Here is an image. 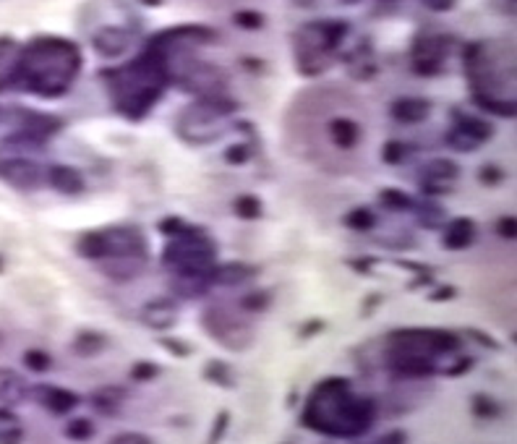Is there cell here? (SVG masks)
Returning a JSON list of instances; mask_svg holds the SVG:
<instances>
[{
  "label": "cell",
  "instance_id": "6da1fadb",
  "mask_svg": "<svg viewBox=\"0 0 517 444\" xmlns=\"http://www.w3.org/2000/svg\"><path fill=\"white\" fill-rule=\"evenodd\" d=\"M377 421V405L369 398L353 392V381L345 377H327L311 389L301 413V424L316 434L334 439H355L371 431Z\"/></svg>",
  "mask_w": 517,
  "mask_h": 444
},
{
  "label": "cell",
  "instance_id": "7a4b0ae2",
  "mask_svg": "<svg viewBox=\"0 0 517 444\" xmlns=\"http://www.w3.org/2000/svg\"><path fill=\"white\" fill-rule=\"evenodd\" d=\"M102 79L107 81L115 110L129 121H141L157 105L167 86L176 81V74L170 53L157 45H149L129 65L102 71Z\"/></svg>",
  "mask_w": 517,
  "mask_h": 444
},
{
  "label": "cell",
  "instance_id": "3957f363",
  "mask_svg": "<svg viewBox=\"0 0 517 444\" xmlns=\"http://www.w3.org/2000/svg\"><path fill=\"white\" fill-rule=\"evenodd\" d=\"M81 71V50L63 37L32 39L19 56L21 86L39 97H63Z\"/></svg>",
  "mask_w": 517,
  "mask_h": 444
},
{
  "label": "cell",
  "instance_id": "277c9868",
  "mask_svg": "<svg viewBox=\"0 0 517 444\" xmlns=\"http://www.w3.org/2000/svg\"><path fill=\"white\" fill-rule=\"evenodd\" d=\"M79 256L92 261L110 259H139L147 261V238L136 225H115L86 233L79 246Z\"/></svg>",
  "mask_w": 517,
  "mask_h": 444
},
{
  "label": "cell",
  "instance_id": "5b68a950",
  "mask_svg": "<svg viewBox=\"0 0 517 444\" xmlns=\"http://www.w3.org/2000/svg\"><path fill=\"white\" fill-rule=\"evenodd\" d=\"M162 261L176 275H209L217 264V249L202 230L170 238L162 249Z\"/></svg>",
  "mask_w": 517,
  "mask_h": 444
},
{
  "label": "cell",
  "instance_id": "8992f818",
  "mask_svg": "<svg viewBox=\"0 0 517 444\" xmlns=\"http://www.w3.org/2000/svg\"><path fill=\"white\" fill-rule=\"evenodd\" d=\"M460 337L450 329H424V327H405L392 329L387 334V348H407L426 355H447L460 351Z\"/></svg>",
  "mask_w": 517,
  "mask_h": 444
},
{
  "label": "cell",
  "instance_id": "52a82bcc",
  "mask_svg": "<svg viewBox=\"0 0 517 444\" xmlns=\"http://www.w3.org/2000/svg\"><path fill=\"white\" fill-rule=\"evenodd\" d=\"M202 327L204 332L209 334L212 340H217L220 345H225L228 351H246L254 343V329L251 324L240 322L235 316L222 308V306H212L202 314Z\"/></svg>",
  "mask_w": 517,
  "mask_h": 444
},
{
  "label": "cell",
  "instance_id": "ba28073f",
  "mask_svg": "<svg viewBox=\"0 0 517 444\" xmlns=\"http://www.w3.org/2000/svg\"><path fill=\"white\" fill-rule=\"evenodd\" d=\"M384 361H387V369L403 379H428V377L439 374V366L431 355L407 351V348H387Z\"/></svg>",
  "mask_w": 517,
  "mask_h": 444
},
{
  "label": "cell",
  "instance_id": "9c48e42d",
  "mask_svg": "<svg viewBox=\"0 0 517 444\" xmlns=\"http://www.w3.org/2000/svg\"><path fill=\"white\" fill-rule=\"evenodd\" d=\"M34 398L53 416H68L81 403V398L76 392H71V389L65 387H53V384H39V387H34Z\"/></svg>",
  "mask_w": 517,
  "mask_h": 444
},
{
  "label": "cell",
  "instance_id": "30bf717a",
  "mask_svg": "<svg viewBox=\"0 0 517 444\" xmlns=\"http://www.w3.org/2000/svg\"><path fill=\"white\" fill-rule=\"evenodd\" d=\"M131 34L126 27H105L92 34V47L102 58H118L131 47Z\"/></svg>",
  "mask_w": 517,
  "mask_h": 444
},
{
  "label": "cell",
  "instance_id": "8fae6325",
  "mask_svg": "<svg viewBox=\"0 0 517 444\" xmlns=\"http://www.w3.org/2000/svg\"><path fill=\"white\" fill-rule=\"evenodd\" d=\"M141 322L147 324L149 329H170L178 322V306L173 298H157L149 301L141 311Z\"/></svg>",
  "mask_w": 517,
  "mask_h": 444
},
{
  "label": "cell",
  "instance_id": "7c38bea8",
  "mask_svg": "<svg viewBox=\"0 0 517 444\" xmlns=\"http://www.w3.org/2000/svg\"><path fill=\"white\" fill-rule=\"evenodd\" d=\"M256 278V267L251 264H243V261H228V264H214L209 269V282L212 285L222 287H233V285H243L249 280Z\"/></svg>",
  "mask_w": 517,
  "mask_h": 444
},
{
  "label": "cell",
  "instance_id": "4fadbf2b",
  "mask_svg": "<svg viewBox=\"0 0 517 444\" xmlns=\"http://www.w3.org/2000/svg\"><path fill=\"white\" fill-rule=\"evenodd\" d=\"M476 238V222L471 217H454L452 222H447V228L442 233V246L447 251H462L468 249Z\"/></svg>",
  "mask_w": 517,
  "mask_h": 444
},
{
  "label": "cell",
  "instance_id": "5bb4252c",
  "mask_svg": "<svg viewBox=\"0 0 517 444\" xmlns=\"http://www.w3.org/2000/svg\"><path fill=\"white\" fill-rule=\"evenodd\" d=\"M47 183L55 188L58 194L63 196H79L86 188L84 183V176L76 170V167L68 165H53L47 170Z\"/></svg>",
  "mask_w": 517,
  "mask_h": 444
},
{
  "label": "cell",
  "instance_id": "9a60e30c",
  "mask_svg": "<svg viewBox=\"0 0 517 444\" xmlns=\"http://www.w3.org/2000/svg\"><path fill=\"white\" fill-rule=\"evenodd\" d=\"M431 115V102L424 97H400L392 102V118L398 123H421Z\"/></svg>",
  "mask_w": 517,
  "mask_h": 444
},
{
  "label": "cell",
  "instance_id": "2e32d148",
  "mask_svg": "<svg viewBox=\"0 0 517 444\" xmlns=\"http://www.w3.org/2000/svg\"><path fill=\"white\" fill-rule=\"evenodd\" d=\"M454 115V129L465 133L468 139H473L476 144H486V141L494 136V126L489 121H483V118H476V115H465L460 110H452Z\"/></svg>",
  "mask_w": 517,
  "mask_h": 444
},
{
  "label": "cell",
  "instance_id": "e0dca14e",
  "mask_svg": "<svg viewBox=\"0 0 517 444\" xmlns=\"http://www.w3.org/2000/svg\"><path fill=\"white\" fill-rule=\"evenodd\" d=\"M212 287L209 275H176L173 278V293L183 301H196L207 296V290Z\"/></svg>",
  "mask_w": 517,
  "mask_h": 444
},
{
  "label": "cell",
  "instance_id": "ac0fdd59",
  "mask_svg": "<svg viewBox=\"0 0 517 444\" xmlns=\"http://www.w3.org/2000/svg\"><path fill=\"white\" fill-rule=\"evenodd\" d=\"M107 334L97 332V329H81V332L74 337V345H71V351L79 355V358H94V355H100V353L107 351Z\"/></svg>",
  "mask_w": 517,
  "mask_h": 444
},
{
  "label": "cell",
  "instance_id": "d6986e66",
  "mask_svg": "<svg viewBox=\"0 0 517 444\" xmlns=\"http://www.w3.org/2000/svg\"><path fill=\"white\" fill-rule=\"evenodd\" d=\"M329 136L340 149H353L360 141V126L353 118H334L329 123Z\"/></svg>",
  "mask_w": 517,
  "mask_h": 444
},
{
  "label": "cell",
  "instance_id": "ffe728a7",
  "mask_svg": "<svg viewBox=\"0 0 517 444\" xmlns=\"http://www.w3.org/2000/svg\"><path fill=\"white\" fill-rule=\"evenodd\" d=\"M144 264L147 261H139V259H110L105 261V264H100V267L115 282H129V280L139 278L141 272H144Z\"/></svg>",
  "mask_w": 517,
  "mask_h": 444
},
{
  "label": "cell",
  "instance_id": "44dd1931",
  "mask_svg": "<svg viewBox=\"0 0 517 444\" xmlns=\"http://www.w3.org/2000/svg\"><path fill=\"white\" fill-rule=\"evenodd\" d=\"M421 176L426 178V183H447L460 176V167L454 165L452 159H428L421 167Z\"/></svg>",
  "mask_w": 517,
  "mask_h": 444
},
{
  "label": "cell",
  "instance_id": "7402d4cb",
  "mask_svg": "<svg viewBox=\"0 0 517 444\" xmlns=\"http://www.w3.org/2000/svg\"><path fill=\"white\" fill-rule=\"evenodd\" d=\"M473 102L478 105L480 110L489 112V115H499V118H515V102L507 100V97L473 92Z\"/></svg>",
  "mask_w": 517,
  "mask_h": 444
},
{
  "label": "cell",
  "instance_id": "603a6c76",
  "mask_svg": "<svg viewBox=\"0 0 517 444\" xmlns=\"http://www.w3.org/2000/svg\"><path fill=\"white\" fill-rule=\"evenodd\" d=\"M204 379L209 384H217L222 389H233L235 387V374H233L230 363L220 361V358H212V361L204 363Z\"/></svg>",
  "mask_w": 517,
  "mask_h": 444
},
{
  "label": "cell",
  "instance_id": "cb8c5ba5",
  "mask_svg": "<svg viewBox=\"0 0 517 444\" xmlns=\"http://www.w3.org/2000/svg\"><path fill=\"white\" fill-rule=\"evenodd\" d=\"M6 173H8V178L13 181V183L24 185V188H34V185H39V167L34 165V162L13 159V162H8Z\"/></svg>",
  "mask_w": 517,
  "mask_h": 444
},
{
  "label": "cell",
  "instance_id": "d4e9b609",
  "mask_svg": "<svg viewBox=\"0 0 517 444\" xmlns=\"http://www.w3.org/2000/svg\"><path fill=\"white\" fill-rule=\"evenodd\" d=\"M24 398H27V384L21 381L19 374L0 369V400L13 405V403H21Z\"/></svg>",
  "mask_w": 517,
  "mask_h": 444
},
{
  "label": "cell",
  "instance_id": "484cf974",
  "mask_svg": "<svg viewBox=\"0 0 517 444\" xmlns=\"http://www.w3.org/2000/svg\"><path fill=\"white\" fill-rule=\"evenodd\" d=\"M89 403H92L100 413H105V416H115L120 403H123V389L120 387H100L92 398H89Z\"/></svg>",
  "mask_w": 517,
  "mask_h": 444
},
{
  "label": "cell",
  "instance_id": "4316f807",
  "mask_svg": "<svg viewBox=\"0 0 517 444\" xmlns=\"http://www.w3.org/2000/svg\"><path fill=\"white\" fill-rule=\"evenodd\" d=\"M381 204L392 209V212H410V209H416V202H413V196L405 194V191H400V188H384L381 194H379Z\"/></svg>",
  "mask_w": 517,
  "mask_h": 444
},
{
  "label": "cell",
  "instance_id": "83f0119b",
  "mask_svg": "<svg viewBox=\"0 0 517 444\" xmlns=\"http://www.w3.org/2000/svg\"><path fill=\"white\" fill-rule=\"evenodd\" d=\"M63 436L71 442H89L94 436V424L89 418H71L63 429Z\"/></svg>",
  "mask_w": 517,
  "mask_h": 444
},
{
  "label": "cell",
  "instance_id": "f1b7e54d",
  "mask_svg": "<svg viewBox=\"0 0 517 444\" xmlns=\"http://www.w3.org/2000/svg\"><path fill=\"white\" fill-rule=\"evenodd\" d=\"M233 212H235V217H240V220H258L261 217V202H258L256 196H238L235 202H233Z\"/></svg>",
  "mask_w": 517,
  "mask_h": 444
},
{
  "label": "cell",
  "instance_id": "f546056e",
  "mask_svg": "<svg viewBox=\"0 0 517 444\" xmlns=\"http://www.w3.org/2000/svg\"><path fill=\"white\" fill-rule=\"evenodd\" d=\"M342 222H345L351 230H371V228L377 225V217H374V212L366 209V207H355V209H351V212L342 217Z\"/></svg>",
  "mask_w": 517,
  "mask_h": 444
},
{
  "label": "cell",
  "instance_id": "4dcf8cb0",
  "mask_svg": "<svg viewBox=\"0 0 517 444\" xmlns=\"http://www.w3.org/2000/svg\"><path fill=\"white\" fill-rule=\"evenodd\" d=\"M269 306H272V293L269 290H251L249 296L240 298V308L243 311H256V314H261V311H267Z\"/></svg>",
  "mask_w": 517,
  "mask_h": 444
},
{
  "label": "cell",
  "instance_id": "1f68e13d",
  "mask_svg": "<svg viewBox=\"0 0 517 444\" xmlns=\"http://www.w3.org/2000/svg\"><path fill=\"white\" fill-rule=\"evenodd\" d=\"M471 410H473V416H478V418H497L499 413H502L499 403L494 398H489V395H473Z\"/></svg>",
  "mask_w": 517,
  "mask_h": 444
},
{
  "label": "cell",
  "instance_id": "d6a6232c",
  "mask_svg": "<svg viewBox=\"0 0 517 444\" xmlns=\"http://www.w3.org/2000/svg\"><path fill=\"white\" fill-rule=\"evenodd\" d=\"M157 374H159V366L155 361H136L133 366H131L129 371V377L133 381H152V379H157Z\"/></svg>",
  "mask_w": 517,
  "mask_h": 444
},
{
  "label": "cell",
  "instance_id": "836d02e7",
  "mask_svg": "<svg viewBox=\"0 0 517 444\" xmlns=\"http://www.w3.org/2000/svg\"><path fill=\"white\" fill-rule=\"evenodd\" d=\"M24 366H27L29 371H37V374H42V371H50V366H53V358L47 355L45 351H27L24 353Z\"/></svg>",
  "mask_w": 517,
  "mask_h": 444
},
{
  "label": "cell",
  "instance_id": "e575fe53",
  "mask_svg": "<svg viewBox=\"0 0 517 444\" xmlns=\"http://www.w3.org/2000/svg\"><path fill=\"white\" fill-rule=\"evenodd\" d=\"M159 230L165 233V235H170V238H178V235H188V233L199 230V228L183 222L181 217H165V220L159 222Z\"/></svg>",
  "mask_w": 517,
  "mask_h": 444
},
{
  "label": "cell",
  "instance_id": "d590c367",
  "mask_svg": "<svg viewBox=\"0 0 517 444\" xmlns=\"http://www.w3.org/2000/svg\"><path fill=\"white\" fill-rule=\"evenodd\" d=\"M228 429H230V410H220L217 416H214V424H212V431H209V439L207 444H220L228 434Z\"/></svg>",
  "mask_w": 517,
  "mask_h": 444
},
{
  "label": "cell",
  "instance_id": "8d00e7d4",
  "mask_svg": "<svg viewBox=\"0 0 517 444\" xmlns=\"http://www.w3.org/2000/svg\"><path fill=\"white\" fill-rule=\"evenodd\" d=\"M405 155H407V147L398 139H389L387 144H384V149H381V159H384L387 165H400V162L405 159Z\"/></svg>",
  "mask_w": 517,
  "mask_h": 444
},
{
  "label": "cell",
  "instance_id": "74e56055",
  "mask_svg": "<svg viewBox=\"0 0 517 444\" xmlns=\"http://www.w3.org/2000/svg\"><path fill=\"white\" fill-rule=\"evenodd\" d=\"M447 144L454 149V152H476L478 149V144L473 139H468L465 133H460L457 129H452L450 133H447Z\"/></svg>",
  "mask_w": 517,
  "mask_h": 444
},
{
  "label": "cell",
  "instance_id": "f35d334b",
  "mask_svg": "<svg viewBox=\"0 0 517 444\" xmlns=\"http://www.w3.org/2000/svg\"><path fill=\"white\" fill-rule=\"evenodd\" d=\"M233 24L240 29H258L264 24V19H261L258 11H238V13L233 16Z\"/></svg>",
  "mask_w": 517,
  "mask_h": 444
},
{
  "label": "cell",
  "instance_id": "ab89813d",
  "mask_svg": "<svg viewBox=\"0 0 517 444\" xmlns=\"http://www.w3.org/2000/svg\"><path fill=\"white\" fill-rule=\"evenodd\" d=\"M159 345H162L167 353L178 355V358H188V355L194 353V348H191V345L185 343V340H178V337H162V340H159Z\"/></svg>",
  "mask_w": 517,
  "mask_h": 444
},
{
  "label": "cell",
  "instance_id": "60d3db41",
  "mask_svg": "<svg viewBox=\"0 0 517 444\" xmlns=\"http://www.w3.org/2000/svg\"><path fill=\"white\" fill-rule=\"evenodd\" d=\"M107 444H155L147 434L141 431H123V434H115Z\"/></svg>",
  "mask_w": 517,
  "mask_h": 444
},
{
  "label": "cell",
  "instance_id": "b9f144b4",
  "mask_svg": "<svg viewBox=\"0 0 517 444\" xmlns=\"http://www.w3.org/2000/svg\"><path fill=\"white\" fill-rule=\"evenodd\" d=\"M225 157H228V162H233V165H243V162L251 157V149L246 147V144H235V147H230L225 152Z\"/></svg>",
  "mask_w": 517,
  "mask_h": 444
},
{
  "label": "cell",
  "instance_id": "7bdbcfd3",
  "mask_svg": "<svg viewBox=\"0 0 517 444\" xmlns=\"http://www.w3.org/2000/svg\"><path fill=\"white\" fill-rule=\"evenodd\" d=\"M473 366H476V361H473V358H460V361L454 363V366L444 369V377H450V379H454V377H462V374H468Z\"/></svg>",
  "mask_w": 517,
  "mask_h": 444
},
{
  "label": "cell",
  "instance_id": "ee69618b",
  "mask_svg": "<svg viewBox=\"0 0 517 444\" xmlns=\"http://www.w3.org/2000/svg\"><path fill=\"white\" fill-rule=\"evenodd\" d=\"M374 444H407V434L403 429H392L387 434H381Z\"/></svg>",
  "mask_w": 517,
  "mask_h": 444
},
{
  "label": "cell",
  "instance_id": "f6af8a7d",
  "mask_svg": "<svg viewBox=\"0 0 517 444\" xmlns=\"http://www.w3.org/2000/svg\"><path fill=\"white\" fill-rule=\"evenodd\" d=\"M322 329H324V322H322V319H311V322L303 324V329H298V337H301V340H308V337L319 334Z\"/></svg>",
  "mask_w": 517,
  "mask_h": 444
},
{
  "label": "cell",
  "instance_id": "bcb514c9",
  "mask_svg": "<svg viewBox=\"0 0 517 444\" xmlns=\"http://www.w3.org/2000/svg\"><path fill=\"white\" fill-rule=\"evenodd\" d=\"M468 334H471L473 340H478L480 345H486V348H491V351H499V343L494 340V337H489V334L478 332V329H468Z\"/></svg>",
  "mask_w": 517,
  "mask_h": 444
},
{
  "label": "cell",
  "instance_id": "7dc6e473",
  "mask_svg": "<svg viewBox=\"0 0 517 444\" xmlns=\"http://www.w3.org/2000/svg\"><path fill=\"white\" fill-rule=\"evenodd\" d=\"M499 235L502 238H515V220L512 217H504V220H499Z\"/></svg>",
  "mask_w": 517,
  "mask_h": 444
},
{
  "label": "cell",
  "instance_id": "c3c4849f",
  "mask_svg": "<svg viewBox=\"0 0 517 444\" xmlns=\"http://www.w3.org/2000/svg\"><path fill=\"white\" fill-rule=\"evenodd\" d=\"M457 296V290H454L452 285H444V287H439V290H434V293H431V301H450V298H454Z\"/></svg>",
  "mask_w": 517,
  "mask_h": 444
},
{
  "label": "cell",
  "instance_id": "681fc988",
  "mask_svg": "<svg viewBox=\"0 0 517 444\" xmlns=\"http://www.w3.org/2000/svg\"><path fill=\"white\" fill-rule=\"evenodd\" d=\"M486 178H494L491 183H499V181H504V173L497 170V167H483V170H480V181H486Z\"/></svg>",
  "mask_w": 517,
  "mask_h": 444
},
{
  "label": "cell",
  "instance_id": "f907efd6",
  "mask_svg": "<svg viewBox=\"0 0 517 444\" xmlns=\"http://www.w3.org/2000/svg\"><path fill=\"white\" fill-rule=\"evenodd\" d=\"M431 11H450L454 6V0H424Z\"/></svg>",
  "mask_w": 517,
  "mask_h": 444
},
{
  "label": "cell",
  "instance_id": "816d5d0a",
  "mask_svg": "<svg viewBox=\"0 0 517 444\" xmlns=\"http://www.w3.org/2000/svg\"><path fill=\"white\" fill-rule=\"evenodd\" d=\"M298 6H306V8H308V6H314V0H296Z\"/></svg>",
  "mask_w": 517,
  "mask_h": 444
},
{
  "label": "cell",
  "instance_id": "f5cc1de1",
  "mask_svg": "<svg viewBox=\"0 0 517 444\" xmlns=\"http://www.w3.org/2000/svg\"><path fill=\"white\" fill-rule=\"evenodd\" d=\"M141 3H144V6H159L162 0H141Z\"/></svg>",
  "mask_w": 517,
  "mask_h": 444
},
{
  "label": "cell",
  "instance_id": "db71d44e",
  "mask_svg": "<svg viewBox=\"0 0 517 444\" xmlns=\"http://www.w3.org/2000/svg\"><path fill=\"white\" fill-rule=\"evenodd\" d=\"M340 3H345V6H355V3H360V0H340Z\"/></svg>",
  "mask_w": 517,
  "mask_h": 444
},
{
  "label": "cell",
  "instance_id": "11a10c76",
  "mask_svg": "<svg viewBox=\"0 0 517 444\" xmlns=\"http://www.w3.org/2000/svg\"><path fill=\"white\" fill-rule=\"evenodd\" d=\"M287 444H293V442H287Z\"/></svg>",
  "mask_w": 517,
  "mask_h": 444
}]
</instances>
